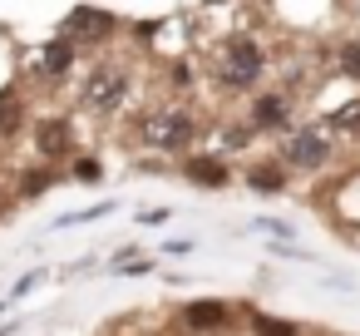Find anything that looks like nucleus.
<instances>
[{"mask_svg": "<svg viewBox=\"0 0 360 336\" xmlns=\"http://www.w3.org/2000/svg\"><path fill=\"white\" fill-rule=\"evenodd\" d=\"M247 228L262 232V237H271V242H296V228H291L286 218H252Z\"/></svg>", "mask_w": 360, "mask_h": 336, "instance_id": "14", "label": "nucleus"}, {"mask_svg": "<svg viewBox=\"0 0 360 336\" xmlns=\"http://www.w3.org/2000/svg\"><path fill=\"white\" fill-rule=\"evenodd\" d=\"M227 321H232V306H227V301H217V297L188 301V306L178 311V326H183L188 336H207V331H222Z\"/></svg>", "mask_w": 360, "mask_h": 336, "instance_id": "5", "label": "nucleus"}, {"mask_svg": "<svg viewBox=\"0 0 360 336\" xmlns=\"http://www.w3.org/2000/svg\"><path fill=\"white\" fill-rule=\"evenodd\" d=\"M119 30V20L109 15V11H75L70 20H65V35L75 40V35H89V40H104V35H114Z\"/></svg>", "mask_w": 360, "mask_h": 336, "instance_id": "9", "label": "nucleus"}, {"mask_svg": "<svg viewBox=\"0 0 360 336\" xmlns=\"http://www.w3.org/2000/svg\"><path fill=\"white\" fill-rule=\"evenodd\" d=\"M183 178H188L193 188L222 193V188L232 183V168H227V158H217V154H183Z\"/></svg>", "mask_w": 360, "mask_h": 336, "instance_id": "6", "label": "nucleus"}, {"mask_svg": "<svg viewBox=\"0 0 360 336\" xmlns=\"http://www.w3.org/2000/svg\"><path fill=\"white\" fill-rule=\"evenodd\" d=\"M330 158H335L330 129H286V139L276 149V163L286 173H326Z\"/></svg>", "mask_w": 360, "mask_h": 336, "instance_id": "4", "label": "nucleus"}, {"mask_svg": "<svg viewBox=\"0 0 360 336\" xmlns=\"http://www.w3.org/2000/svg\"><path fill=\"white\" fill-rule=\"evenodd\" d=\"M183 252H193V242H188V237H178V242H168V247H163V257H183Z\"/></svg>", "mask_w": 360, "mask_h": 336, "instance_id": "21", "label": "nucleus"}, {"mask_svg": "<svg viewBox=\"0 0 360 336\" xmlns=\"http://www.w3.org/2000/svg\"><path fill=\"white\" fill-rule=\"evenodd\" d=\"M340 70H345L350 80H360V40H350V45L340 50Z\"/></svg>", "mask_w": 360, "mask_h": 336, "instance_id": "19", "label": "nucleus"}, {"mask_svg": "<svg viewBox=\"0 0 360 336\" xmlns=\"http://www.w3.org/2000/svg\"><path fill=\"white\" fill-rule=\"evenodd\" d=\"M0 336H15V326H0Z\"/></svg>", "mask_w": 360, "mask_h": 336, "instance_id": "22", "label": "nucleus"}, {"mask_svg": "<svg viewBox=\"0 0 360 336\" xmlns=\"http://www.w3.org/2000/svg\"><path fill=\"white\" fill-rule=\"evenodd\" d=\"M158 262L153 257H143V252H134V247H124L114 262H109V272H153Z\"/></svg>", "mask_w": 360, "mask_h": 336, "instance_id": "16", "label": "nucleus"}, {"mask_svg": "<svg viewBox=\"0 0 360 336\" xmlns=\"http://www.w3.org/2000/svg\"><path fill=\"white\" fill-rule=\"evenodd\" d=\"M242 178H247V188H252V193H266V198H271V193H286V183H291V178H286V168H281L276 158H271V163H247V173H242Z\"/></svg>", "mask_w": 360, "mask_h": 336, "instance_id": "10", "label": "nucleus"}, {"mask_svg": "<svg viewBox=\"0 0 360 336\" xmlns=\"http://www.w3.org/2000/svg\"><path fill=\"white\" fill-rule=\"evenodd\" d=\"M247 129H252V134H286V129H291V99H286V94H257Z\"/></svg>", "mask_w": 360, "mask_h": 336, "instance_id": "7", "label": "nucleus"}, {"mask_svg": "<svg viewBox=\"0 0 360 336\" xmlns=\"http://www.w3.org/2000/svg\"><path fill=\"white\" fill-rule=\"evenodd\" d=\"M70 183H104V163H99V158H75Z\"/></svg>", "mask_w": 360, "mask_h": 336, "instance_id": "17", "label": "nucleus"}, {"mask_svg": "<svg viewBox=\"0 0 360 336\" xmlns=\"http://www.w3.org/2000/svg\"><path fill=\"white\" fill-rule=\"evenodd\" d=\"M60 183V173H55V163H45V168H30V173H20V198H40L45 188H55Z\"/></svg>", "mask_w": 360, "mask_h": 336, "instance_id": "13", "label": "nucleus"}, {"mask_svg": "<svg viewBox=\"0 0 360 336\" xmlns=\"http://www.w3.org/2000/svg\"><path fill=\"white\" fill-rule=\"evenodd\" d=\"M168 218H173V208H148V213H143L139 223H143V228H163Z\"/></svg>", "mask_w": 360, "mask_h": 336, "instance_id": "20", "label": "nucleus"}, {"mask_svg": "<svg viewBox=\"0 0 360 336\" xmlns=\"http://www.w3.org/2000/svg\"><path fill=\"white\" fill-rule=\"evenodd\" d=\"M266 75V50L252 40V35H227L212 55V80L227 89V94H247L257 89Z\"/></svg>", "mask_w": 360, "mask_h": 336, "instance_id": "2", "label": "nucleus"}, {"mask_svg": "<svg viewBox=\"0 0 360 336\" xmlns=\"http://www.w3.org/2000/svg\"><path fill=\"white\" fill-rule=\"evenodd\" d=\"M134 134H139L143 149H153V154H163V158H183V154H193V144L202 139V124H198V114L183 109V104H158V109H148V114L134 124Z\"/></svg>", "mask_w": 360, "mask_h": 336, "instance_id": "1", "label": "nucleus"}, {"mask_svg": "<svg viewBox=\"0 0 360 336\" xmlns=\"http://www.w3.org/2000/svg\"><path fill=\"white\" fill-rule=\"evenodd\" d=\"M45 277H50V267H35V272H25V277H20V282H11V301H15V297H25V292H30V287H40V282H45Z\"/></svg>", "mask_w": 360, "mask_h": 336, "instance_id": "18", "label": "nucleus"}, {"mask_svg": "<svg viewBox=\"0 0 360 336\" xmlns=\"http://www.w3.org/2000/svg\"><path fill=\"white\" fill-rule=\"evenodd\" d=\"M129 89H134L129 65L99 60V65H89V75H84V85H79V109L94 114V119H114V114L129 104Z\"/></svg>", "mask_w": 360, "mask_h": 336, "instance_id": "3", "label": "nucleus"}, {"mask_svg": "<svg viewBox=\"0 0 360 336\" xmlns=\"http://www.w3.org/2000/svg\"><path fill=\"white\" fill-rule=\"evenodd\" d=\"M247 326H252V336H301L296 321H281V316H266V311H247Z\"/></svg>", "mask_w": 360, "mask_h": 336, "instance_id": "12", "label": "nucleus"}, {"mask_svg": "<svg viewBox=\"0 0 360 336\" xmlns=\"http://www.w3.org/2000/svg\"><path fill=\"white\" fill-rule=\"evenodd\" d=\"M70 70H75V40L60 35L55 45L40 50V75H45V80H60V75H70Z\"/></svg>", "mask_w": 360, "mask_h": 336, "instance_id": "11", "label": "nucleus"}, {"mask_svg": "<svg viewBox=\"0 0 360 336\" xmlns=\"http://www.w3.org/2000/svg\"><path fill=\"white\" fill-rule=\"evenodd\" d=\"M109 213H114V203H94V208L65 213V218H55V232H65V228H79V223H99V218H109Z\"/></svg>", "mask_w": 360, "mask_h": 336, "instance_id": "15", "label": "nucleus"}, {"mask_svg": "<svg viewBox=\"0 0 360 336\" xmlns=\"http://www.w3.org/2000/svg\"><path fill=\"white\" fill-rule=\"evenodd\" d=\"M35 154H40L45 163H60L65 154H75L70 124H65V119H40V124H35Z\"/></svg>", "mask_w": 360, "mask_h": 336, "instance_id": "8", "label": "nucleus"}]
</instances>
